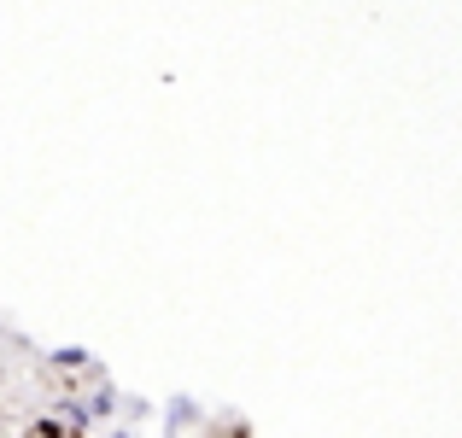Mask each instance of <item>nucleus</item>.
Masks as SVG:
<instances>
[]
</instances>
